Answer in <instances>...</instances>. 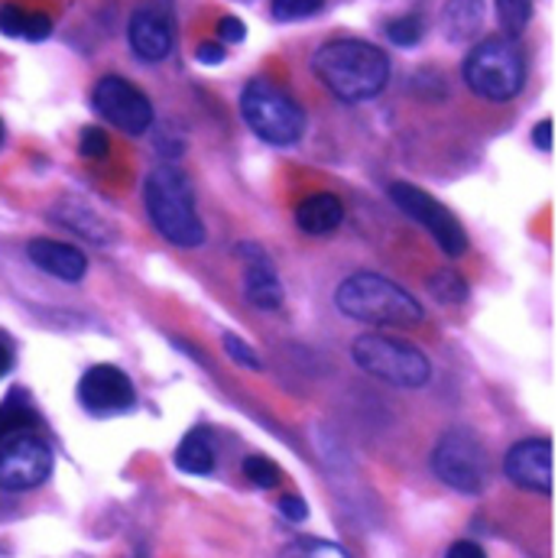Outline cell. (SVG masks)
I'll return each instance as SVG.
<instances>
[{
	"instance_id": "9c48e42d",
	"label": "cell",
	"mask_w": 558,
	"mask_h": 558,
	"mask_svg": "<svg viewBox=\"0 0 558 558\" xmlns=\"http://www.w3.org/2000/svg\"><path fill=\"white\" fill-rule=\"evenodd\" d=\"M49 474H52V451L39 435L20 432L0 441V490L10 494L36 490L39 484H46Z\"/></svg>"
},
{
	"instance_id": "44dd1931",
	"label": "cell",
	"mask_w": 558,
	"mask_h": 558,
	"mask_svg": "<svg viewBox=\"0 0 558 558\" xmlns=\"http://www.w3.org/2000/svg\"><path fill=\"white\" fill-rule=\"evenodd\" d=\"M244 474H247V481H251L254 487H260V490H274L279 484L277 464H274L270 458H264V454L244 458Z\"/></svg>"
},
{
	"instance_id": "30bf717a",
	"label": "cell",
	"mask_w": 558,
	"mask_h": 558,
	"mask_svg": "<svg viewBox=\"0 0 558 558\" xmlns=\"http://www.w3.org/2000/svg\"><path fill=\"white\" fill-rule=\"evenodd\" d=\"M92 105H95V111H98L108 124H114L118 131H124V134H131V137L146 134L149 124H153V105H149V98L140 92L134 82L118 78V75H105V78L95 85Z\"/></svg>"
},
{
	"instance_id": "7a4b0ae2",
	"label": "cell",
	"mask_w": 558,
	"mask_h": 558,
	"mask_svg": "<svg viewBox=\"0 0 558 558\" xmlns=\"http://www.w3.org/2000/svg\"><path fill=\"white\" fill-rule=\"evenodd\" d=\"M143 202L166 241L179 247H198L205 241V228L195 211V192L175 166H159L156 172H149L143 185Z\"/></svg>"
},
{
	"instance_id": "8fae6325",
	"label": "cell",
	"mask_w": 558,
	"mask_h": 558,
	"mask_svg": "<svg viewBox=\"0 0 558 558\" xmlns=\"http://www.w3.org/2000/svg\"><path fill=\"white\" fill-rule=\"evenodd\" d=\"M78 400L95 416H114L128 413L137 403V393L124 371H118L114 364H95L78 384Z\"/></svg>"
},
{
	"instance_id": "3957f363",
	"label": "cell",
	"mask_w": 558,
	"mask_h": 558,
	"mask_svg": "<svg viewBox=\"0 0 558 558\" xmlns=\"http://www.w3.org/2000/svg\"><path fill=\"white\" fill-rule=\"evenodd\" d=\"M335 302L341 315L367 325H416L422 322V305L416 295H410L403 286L393 279L377 277V274H354L348 277L338 292Z\"/></svg>"
},
{
	"instance_id": "ffe728a7",
	"label": "cell",
	"mask_w": 558,
	"mask_h": 558,
	"mask_svg": "<svg viewBox=\"0 0 558 558\" xmlns=\"http://www.w3.org/2000/svg\"><path fill=\"white\" fill-rule=\"evenodd\" d=\"M497 16L510 36H520L533 20V0H497Z\"/></svg>"
},
{
	"instance_id": "836d02e7",
	"label": "cell",
	"mask_w": 558,
	"mask_h": 558,
	"mask_svg": "<svg viewBox=\"0 0 558 558\" xmlns=\"http://www.w3.org/2000/svg\"><path fill=\"white\" fill-rule=\"evenodd\" d=\"M533 140H536V146H539L543 153H549V149H553V121H539Z\"/></svg>"
},
{
	"instance_id": "f1b7e54d",
	"label": "cell",
	"mask_w": 558,
	"mask_h": 558,
	"mask_svg": "<svg viewBox=\"0 0 558 558\" xmlns=\"http://www.w3.org/2000/svg\"><path fill=\"white\" fill-rule=\"evenodd\" d=\"M23 23H26V10L16 3H3L0 7V33L3 36H23Z\"/></svg>"
},
{
	"instance_id": "4fadbf2b",
	"label": "cell",
	"mask_w": 558,
	"mask_h": 558,
	"mask_svg": "<svg viewBox=\"0 0 558 558\" xmlns=\"http://www.w3.org/2000/svg\"><path fill=\"white\" fill-rule=\"evenodd\" d=\"M128 36H131V46L143 62H162L172 52V26L153 7H140L131 16Z\"/></svg>"
},
{
	"instance_id": "4316f807",
	"label": "cell",
	"mask_w": 558,
	"mask_h": 558,
	"mask_svg": "<svg viewBox=\"0 0 558 558\" xmlns=\"http://www.w3.org/2000/svg\"><path fill=\"white\" fill-rule=\"evenodd\" d=\"M432 292H435L441 302H448V305H454V302H461V299L468 295L461 277H451V274H438V277L432 279Z\"/></svg>"
},
{
	"instance_id": "d6986e66",
	"label": "cell",
	"mask_w": 558,
	"mask_h": 558,
	"mask_svg": "<svg viewBox=\"0 0 558 558\" xmlns=\"http://www.w3.org/2000/svg\"><path fill=\"white\" fill-rule=\"evenodd\" d=\"M39 425L36 410L26 403V397L20 390H13L3 403H0V441L20 435V432H33Z\"/></svg>"
},
{
	"instance_id": "f546056e",
	"label": "cell",
	"mask_w": 558,
	"mask_h": 558,
	"mask_svg": "<svg viewBox=\"0 0 558 558\" xmlns=\"http://www.w3.org/2000/svg\"><path fill=\"white\" fill-rule=\"evenodd\" d=\"M247 36V29H244V23L238 20V16H221L218 20V43L221 46H234V43H241Z\"/></svg>"
},
{
	"instance_id": "cb8c5ba5",
	"label": "cell",
	"mask_w": 558,
	"mask_h": 558,
	"mask_svg": "<svg viewBox=\"0 0 558 558\" xmlns=\"http://www.w3.org/2000/svg\"><path fill=\"white\" fill-rule=\"evenodd\" d=\"M325 0H274L270 10L279 23H292V20H302V16H312L322 10Z\"/></svg>"
},
{
	"instance_id": "1f68e13d",
	"label": "cell",
	"mask_w": 558,
	"mask_h": 558,
	"mask_svg": "<svg viewBox=\"0 0 558 558\" xmlns=\"http://www.w3.org/2000/svg\"><path fill=\"white\" fill-rule=\"evenodd\" d=\"M279 513L289 520V523H302L305 517H308V507H305V500L302 497H279Z\"/></svg>"
},
{
	"instance_id": "ba28073f",
	"label": "cell",
	"mask_w": 558,
	"mask_h": 558,
	"mask_svg": "<svg viewBox=\"0 0 558 558\" xmlns=\"http://www.w3.org/2000/svg\"><path fill=\"white\" fill-rule=\"evenodd\" d=\"M390 198L397 202V208H400L403 215H410L413 221H418V225L435 238V244H438L448 257L468 254V234H464L461 221H458L438 198H432L428 192H422V189L410 185V182L390 185Z\"/></svg>"
},
{
	"instance_id": "2e32d148",
	"label": "cell",
	"mask_w": 558,
	"mask_h": 558,
	"mask_svg": "<svg viewBox=\"0 0 558 558\" xmlns=\"http://www.w3.org/2000/svg\"><path fill=\"white\" fill-rule=\"evenodd\" d=\"M341 221H344V205L331 192H315L305 202H299V208H295V225L308 238L335 234L341 228Z\"/></svg>"
},
{
	"instance_id": "e0dca14e",
	"label": "cell",
	"mask_w": 558,
	"mask_h": 558,
	"mask_svg": "<svg viewBox=\"0 0 558 558\" xmlns=\"http://www.w3.org/2000/svg\"><path fill=\"white\" fill-rule=\"evenodd\" d=\"M484 26V0H448L441 10V36L448 43H471Z\"/></svg>"
},
{
	"instance_id": "d6a6232c",
	"label": "cell",
	"mask_w": 558,
	"mask_h": 558,
	"mask_svg": "<svg viewBox=\"0 0 558 558\" xmlns=\"http://www.w3.org/2000/svg\"><path fill=\"white\" fill-rule=\"evenodd\" d=\"M445 558H487V553H484L477 543H471V539H461V543L448 546Z\"/></svg>"
},
{
	"instance_id": "6da1fadb",
	"label": "cell",
	"mask_w": 558,
	"mask_h": 558,
	"mask_svg": "<svg viewBox=\"0 0 558 558\" xmlns=\"http://www.w3.org/2000/svg\"><path fill=\"white\" fill-rule=\"evenodd\" d=\"M312 72L322 78V85L348 101H367L377 98L390 82V59L384 49L364 43V39H331L315 49Z\"/></svg>"
},
{
	"instance_id": "7c38bea8",
	"label": "cell",
	"mask_w": 558,
	"mask_h": 558,
	"mask_svg": "<svg viewBox=\"0 0 558 558\" xmlns=\"http://www.w3.org/2000/svg\"><path fill=\"white\" fill-rule=\"evenodd\" d=\"M504 471H507V477L517 487L536 490V494H549L553 490V441L549 438L517 441L507 451Z\"/></svg>"
},
{
	"instance_id": "603a6c76",
	"label": "cell",
	"mask_w": 558,
	"mask_h": 558,
	"mask_svg": "<svg viewBox=\"0 0 558 558\" xmlns=\"http://www.w3.org/2000/svg\"><path fill=\"white\" fill-rule=\"evenodd\" d=\"M387 39L400 49H413L422 39V20L418 16H400L387 26Z\"/></svg>"
},
{
	"instance_id": "277c9868",
	"label": "cell",
	"mask_w": 558,
	"mask_h": 558,
	"mask_svg": "<svg viewBox=\"0 0 558 558\" xmlns=\"http://www.w3.org/2000/svg\"><path fill=\"white\" fill-rule=\"evenodd\" d=\"M464 82L474 95L504 105V101L517 98L526 82L523 52L507 36L481 39L464 59Z\"/></svg>"
},
{
	"instance_id": "7402d4cb",
	"label": "cell",
	"mask_w": 558,
	"mask_h": 558,
	"mask_svg": "<svg viewBox=\"0 0 558 558\" xmlns=\"http://www.w3.org/2000/svg\"><path fill=\"white\" fill-rule=\"evenodd\" d=\"M279 558H348V556H344V549H338L335 543H325V539H299V543L286 546Z\"/></svg>"
},
{
	"instance_id": "484cf974",
	"label": "cell",
	"mask_w": 558,
	"mask_h": 558,
	"mask_svg": "<svg viewBox=\"0 0 558 558\" xmlns=\"http://www.w3.org/2000/svg\"><path fill=\"white\" fill-rule=\"evenodd\" d=\"M225 351H228V357L234 361V364H241V367H251V371H260V357H257V351L251 348V344H244L238 335H225Z\"/></svg>"
},
{
	"instance_id": "9a60e30c",
	"label": "cell",
	"mask_w": 558,
	"mask_h": 558,
	"mask_svg": "<svg viewBox=\"0 0 558 558\" xmlns=\"http://www.w3.org/2000/svg\"><path fill=\"white\" fill-rule=\"evenodd\" d=\"M26 254H29L33 267H39L43 274L62 279V282H78V279L85 277V270H88L85 254L75 251L72 244H62V241L36 238V241H29Z\"/></svg>"
},
{
	"instance_id": "ac0fdd59",
	"label": "cell",
	"mask_w": 558,
	"mask_h": 558,
	"mask_svg": "<svg viewBox=\"0 0 558 558\" xmlns=\"http://www.w3.org/2000/svg\"><path fill=\"white\" fill-rule=\"evenodd\" d=\"M175 468L185 474H211L215 468V448L208 441V435L202 428H192L179 448H175Z\"/></svg>"
},
{
	"instance_id": "e575fe53",
	"label": "cell",
	"mask_w": 558,
	"mask_h": 558,
	"mask_svg": "<svg viewBox=\"0 0 558 558\" xmlns=\"http://www.w3.org/2000/svg\"><path fill=\"white\" fill-rule=\"evenodd\" d=\"M10 367H13V354H10V348L0 341V377H7V374H10Z\"/></svg>"
},
{
	"instance_id": "8992f818",
	"label": "cell",
	"mask_w": 558,
	"mask_h": 558,
	"mask_svg": "<svg viewBox=\"0 0 558 558\" xmlns=\"http://www.w3.org/2000/svg\"><path fill=\"white\" fill-rule=\"evenodd\" d=\"M351 354H354L361 371H367L371 377H380L393 387L418 390L432 377L428 357L418 351L416 344L390 338V335H361L351 344Z\"/></svg>"
},
{
	"instance_id": "5bb4252c",
	"label": "cell",
	"mask_w": 558,
	"mask_h": 558,
	"mask_svg": "<svg viewBox=\"0 0 558 558\" xmlns=\"http://www.w3.org/2000/svg\"><path fill=\"white\" fill-rule=\"evenodd\" d=\"M241 254L247 260L244 270V292L251 299V305H257L260 312H274L282 305V286H279L277 270L270 267L267 254L257 244H241Z\"/></svg>"
},
{
	"instance_id": "52a82bcc",
	"label": "cell",
	"mask_w": 558,
	"mask_h": 558,
	"mask_svg": "<svg viewBox=\"0 0 558 558\" xmlns=\"http://www.w3.org/2000/svg\"><path fill=\"white\" fill-rule=\"evenodd\" d=\"M432 471L458 494H481L487 487V458L471 432H445L432 451Z\"/></svg>"
},
{
	"instance_id": "5b68a950",
	"label": "cell",
	"mask_w": 558,
	"mask_h": 558,
	"mask_svg": "<svg viewBox=\"0 0 558 558\" xmlns=\"http://www.w3.org/2000/svg\"><path fill=\"white\" fill-rule=\"evenodd\" d=\"M241 114L247 128L274 146H292L305 134V114L295 98L270 78H254L241 92Z\"/></svg>"
},
{
	"instance_id": "83f0119b",
	"label": "cell",
	"mask_w": 558,
	"mask_h": 558,
	"mask_svg": "<svg viewBox=\"0 0 558 558\" xmlns=\"http://www.w3.org/2000/svg\"><path fill=\"white\" fill-rule=\"evenodd\" d=\"M49 33H52V20H49V13H39V10L26 13L23 39H29V43H43V39H49Z\"/></svg>"
},
{
	"instance_id": "d590c367",
	"label": "cell",
	"mask_w": 558,
	"mask_h": 558,
	"mask_svg": "<svg viewBox=\"0 0 558 558\" xmlns=\"http://www.w3.org/2000/svg\"><path fill=\"white\" fill-rule=\"evenodd\" d=\"M0 143H3V124H0Z\"/></svg>"
},
{
	"instance_id": "4dcf8cb0",
	"label": "cell",
	"mask_w": 558,
	"mask_h": 558,
	"mask_svg": "<svg viewBox=\"0 0 558 558\" xmlns=\"http://www.w3.org/2000/svg\"><path fill=\"white\" fill-rule=\"evenodd\" d=\"M195 59H198L202 65H221V62L228 59V52H225V46H221V43L205 39V43H198V46H195Z\"/></svg>"
},
{
	"instance_id": "d4e9b609",
	"label": "cell",
	"mask_w": 558,
	"mask_h": 558,
	"mask_svg": "<svg viewBox=\"0 0 558 558\" xmlns=\"http://www.w3.org/2000/svg\"><path fill=\"white\" fill-rule=\"evenodd\" d=\"M108 149H111V140H108V134H105L101 128H85V131H82V137H78V153H82L85 159H105Z\"/></svg>"
}]
</instances>
